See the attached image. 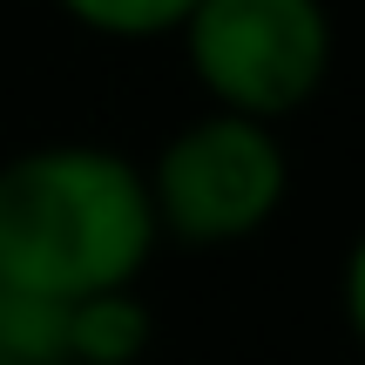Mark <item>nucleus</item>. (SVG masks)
I'll return each mask as SVG.
<instances>
[{"instance_id":"nucleus-7","label":"nucleus","mask_w":365,"mask_h":365,"mask_svg":"<svg viewBox=\"0 0 365 365\" xmlns=\"http://www.w3.org/2000/svg\"><path fill=\"white\" fill-rule=\"evenodd\" d=\"M339 298H345V325H352V339L365 345V230L352 237V250H345V277H339Z\"/></svg>"},{"instance_id":"nucleus-2","label":"nucleus","mask_w":365,"mask_h":365,"mask_svg":"<svg viewBox=\"0 0 365 365\" xmlns=\"http://www.w3.org/2000/svg\"><path fill=\"white\" fill-rule=\"evenodd\" d=\"M143 182H149V210H156V237L190 250H230L250 244L284 210L291 156L277 143V122L203 108L156 149Z\"/></svg>"},{"instance_id":"nucleus-6","label":"nucleus","mask_w":365,"mask_h":365,"mask_svg":"<svg viewBox=\"0 0 365 365\" xmlns=\"http://www.w3.org/2000/svg\"><path fill=\"white\" fill-rule=\"evenodd\" d=\"M54 7L102 41H156V34H176L196 0H54Z\"/></svg>"},{"instance_id":"nucleus-8","label":"nucleus","mask_w":365,"mask_h":365,"mask_svg":"<svg viewBox=\"0 0 365 365\" xmlns=\"http://www.w3.org/2000/svg\"><path fill=\"white\" fill-rule=\"evenodd\" d=\"M0 365H14V359H0Z\"/></svg>"},{"instance_id":"nucleus-4","label":"nucleus","mask_w":365,"mask_h":365,"mask_svg":"<svg viewBox=\"0 0 365 365\" xmlns=\"http://www.w3.org/2000/svg\"><path fill=\"white\" fill-rule=\"evenodd\" d=\"M156 318L135 298V284L122 291H88L68 304V365H143Z\"/></svg>"},{"instance_id":"nucleus-1","label":"nucleus","mask_w":365,"mask_h":365,"mask_svg":"<svg viewBox=\"0 0 365 365\" xmlns=\"http://www.w3.org/2000/svg\"><path fill=\"white\" fill-rule=\"evenodd\" d=\"M149 182L122 149L41 143L0 163V277L34 298L75 304L122 291L156 257Z\"/></svg>"},{"instance_id":"nucleus-3","label":"nucleus","mask_w":365,"mask_h":365,"mask_svg":"<svg viewBox=\"0 0 365 365\" xmlns=\"http://www.w3.org/2000/svg\"><path fill=\"white\" fill-rule=\"evenodd\" d=\"M176 41L210 108L250 122L298 115L331 75L325 0H196Z\"/></svg>"},{"instance_id":"nucleus-5","label":"nucleus","mask_w":365,"mask_h":365,"mask_svg":"<svg viewBox=\"0 0 365 365\" xmlns=\"http://www.w3.org/2000/svg\"><path fill=\"white\" fill-rule=\"evenodd\" d=\"M0 359L14 365H68V304L0 277Z\"/></svg>"}]
</instances>
